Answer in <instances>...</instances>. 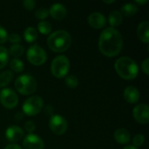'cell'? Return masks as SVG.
Here are the masks:
<instances>
[{"mask_svg":"<svg viewBox=\"0 0 149 149\" xmlns=\"http://www.w3.org/2000/svg\"><path fill=\"white\" fill-rule=\"evenodd\" d=\"M114 140L120 144H127L130 141V134L125 128H119L114 132Z\"/></svg>","mask_w":149,"mask_h":149,"instance_id":"e0dca14e","label":"cell"},{"mask_svg":"<svg viewBox=\"0 0 149 149\" xmlns=\"http://www.w3.org/2000/svg\"><path fill=\"white\" fill-rule=\"evenodd\" d=\"M114 68L119 76L127 80L134 79L139 73V68L136 62L128 57L118 58L115 62Z\"/></svg>","mask_w":149,"mask_h":149,"instance_id":"7a4b0ae2","label":"cell"},{"mask_svg":"<svg viewBox=\"0 0 149 149\" xmlns=\"http://www.w3.org/2000/svg\"><path fill=\"white\" fill-rule=\"evenodd\" d=\"M48 16H49V10L45 7L38 8L35 12V17L38 19H40V20H44Z\"/></svg>","mask_w":149,"mask_h":149,"instance_id":"4316f807","label":"cell"},{"mask_svg":"<svg viewBox=\"0 0 149 149\" xmlns=\"http://www.w3.org/2000/svg\"><path fill=\"white\" fill-rule=\"evenodd\" d=\"M72 44L71 35L63 30L52 32L47 38V45L49 48L54 52H65Z\"/></svg>","mask_w":149,"mask_h":149,"instance_id":"3957f363","label":"cell"},{"mask_svg":"<svg viewBox=\"0 0 149 149\" xmlns=\"http://www.w3.org/2000/svg\"><path fill=\"white\" fill-rule=\"evenodd\" d=\"M122 21H123V17H122L121 13L118 10L112 11L108 16V22L113 27L119 26L120 24H121Z\"/></svg>","mask_w":149,"mask_h":149,"instance_id":"ac0fdd59","label":"cell"},{"mask_svg":"<svg viewBox=\"0 0 149 149\" xmlns=\"http://www.w3.org/2000/svg\"><path fill=\"white\" fill-rule=\"evenodd\" d=\"M149 23L148 21L141 22L137 28V35L141 41L145 44H148L149 41Z\"/></svg>","mask_w":149,"mask_h":149,"instance_id":"2e32d148","label":"cell"},{"mask_svg":"<svg viewBox=\"0 0 149 149\" xmlns=\"http://www.w3.org/2000/svg\"><path fill=\"white\" fill-rule=\"evenodd\" d=\"M144 141H145V137H144V135H142V134H136V135L134 137V139H133L134 147H135V148L141 147V146L143 145Z\"/></svg>","mask_w":149,"mask_h":149,"instance_id":"83f0119b","label":"cell"},{"mask_svg":"<svg viewBox=\"0 0 149 149\" xmlns=\"http://www.w3.org/2000/svg\"><path fill=\"white\" fill-rule=\"evenodd\" d=\"M9 61V52L6 48L0 46V69L3 68Z\"/></svg>","mask_w":149,"mask_h":149,"instance_id":"d4e9b609","label":"cell"},{"mask_svg":"<svg viewBox=\"0 0 149 149\" xmlns=\"http://www.w3.org/2000/svg\"><path fill=\"white\" fill-rule=\"evenodd\" d=\"M23 146L24 149H44L45 144L40 137L30 134L24 137L23 141Z\"/></svg>","mask_w":149,"mask_h":149,"instance_id":"8fae6325","label":"cell"},{"mask_svg":"<svg viewBox=\"0 0 149 149\" xmlns=\"http://www.w3.org/2000/svg\"><path fill=\"white\" fill-rule=\"evenodd\" d=\"M24 38L27 43H33L38 38V31L34 27H27L24 31Z\"/></svg>","mask_w":149,"mask_h":149,"instance_id":"ffe728a7","label":"cell"},{"mask_svg":"<svg viewBox=\"0 0 149 149\" xmlns=\"http://www.w3.org/2000/svg\"><path fill=\"white\" fill-rule=\"evenodd\" d=\"M49 15L56 20H61L66 17L67 10L61 3H54L49 10Z\"/></svg>","mask_w":149,"mask_h":149,"instance_id":"5bb4252c","label":"cell"},{"mask_svg":"<svg viewBox=\"0 0 149 149\" xmlns=\"http://www.w3.org/2000/svg\"><path fill=\"white\" fill-rule=\"evenodd\" d=\"M12 57H14L15 58H17L19 57H21L24 52V48L23 45L17 44V45H12L10 47V51L8 52Z\"/></svg>","mask_w":149,"mask_h":149,"instance_id":"7402d4cb","label":"cell"},{"mask_svg":"<svg viewBox=\"0 0 149 149\" xmlns=\"http://www.w3.org/2000/svg\"><path fill=\"white\" fill-rule=\"evenodd\" d=\"M122 47L123 38L119 31L109 27L101 32L99 38V49L103 55L109 58L117 56Z\"/></svg>","mask_w":149,"mask_h":149,"instance_id":"6da1fadb","label":"cell"},{"mask_svg":"<svg viewBox=\"0 0 149 149\" xmlns=\"http://www.w3.org/2000/svg\"><path fill=\"white\" fill-rule=\"evenodd\" d=\"M141 68H142V71L145 74L148 75L149 74V58H146L142 64H141Z\"/></svg>","mask_w":149,"mask_h":149,"instance_id":"d6a6232c","label":"cell"},{"mask_svg":"<svg viewBox=\"0 0 149 149\" xmlns=\"http://www.w3.org/2000/svg\"><path fill=\"white\" fill-rule=\"evenodd\" d=\"M134 120L140 124H148L149 122V107L147 104L137 105L133 110Z\"/></svg>","mask_w":149,"mask_h":149,"instance_id":"30bf717a","label":"cell"},{"mask_svg":"<svg viewBox=\"0 0 149 149\" xmlns=\"http://www.w3.org/2000/svg\"><path fill=\"white\" fill-rule=\"evenodd\" d=\"M8 39L10 40V43H12L14 45H17V44H18L21 41V38H20V36L17 33H11V34H10L8 36Z\"/></svg>","mask_w":149,"mask_h":149,"instance_id":"f1b7e54d","label":"cell"},{"mask_svg":"<svg viewBox=\"0 0 149 149\" xmlns=\"http://www.w3.org/2000/svg\"><path fill=\"white\" fill-rule=\"evenodd\" d=\"M22 3H23V6H24L27 10H33L34 7H35V4H36L35 1H33V0H24V1H23Z\"/></svg>","mask_w":149,"mask_h":149,"instance_id":"f546056e","label":"cell"},{"mask_svg":"<svg viewBox=\"0 0 149 149\" xmlns=\"http://www.w3.org/2000/svg\"><path fill=\"white\" fill-rule=\"evenodd\" d=\"M123 149H138L137 148H135V147H134V146H127V147H125Z\"/></svg>","mask_w":149,"mask_h":149,"instance_id":"d590c367","label":"cell"},{"mask_svg":"<svg viewBox=\"0 0 149 149\" xmlns=\"http://www.w3.org/2000/svg\"><path fill=\"white\" fill-rule=\"evenodd\" d=\"M65 83L69 88H75L79 85V80L75 75H70L65 78Z\"/></svg>","mask_w":149,"mask_h":149,"instance_id":"484cf974","label":"cell"},{"mask_svg":"<svg viewBox=\"0 0 149 149\" xmlns=\"http://www.w3.org/2000/svg\"><path fill=\"white\" fill-rule=\"evenodd\" d=\"M0 102L3 107L12 109L17 106L18 97L12 89L4 88L0 93Z\"/></svg>","mask_w":149,"mask_h":149,"instance_id":"ba28073f","label":"cell"},{"mask_svg":"<svg viewBox=\"0 0 149 149\" xmlns=\"http://www.w3.org/2000/svg\"><path fill=\"white\" fill-rule=\"evenodd\" d=\"M135 3H139V4H145V3H148V0H144V1H139V0H137V1H135Z\"/></svg>","mask_w":149,"mask_h":149,"instance_id":"e575fe53","label":"cell"},{"mask_svg":"<svg viewBox=\"0 0 149 149\" xmlns=\"http://www.w3.org/2000/svg\"><path fill=\"white\" fill-rule=\"evenodd\" d=\"M44 107V101L43 99L40 96H32L29 99H27L23 107V112L28 116H34L40 113Z\"/></svg>","mask_w":149,"mask_h":149,"instance_id":"52a82bcc","label":"cell"},{"mask_svg":"<svg viewBox=\"0 0 149 149\" xmlns=\"http://www.w3.org/2000/svg\"><path fill=\"white\" fill-rule=\"evenodd\" d=\"M115 1L114 0H111V1H105L104 0V3H114Z\"/></svg>","mask_w":149,"mask_h":149,"instance_id":"8d00e7d4","label":"cell"},{"mask_svg":"<svg viewBox=\"0 0 149 149\" xmlns=\"http://www.w3.org/2000/svg\"><path fill=\"white\" fill-rule=\"evenodd\" d=\"M124 99L130 104H135L140 100V92L134 86H127L124 91Z\"/></svg>","mask_w":149,"mask_h":149,"instance_id":"9a60e30c","label":"cell"},{"mask_svg":"<svg viewBox=\"0 0 149 149\" xmlns=\"http://www.w3.org/2000/svg\"><path fill=\"white\" fill-rule=\"evenodd\" d=\"M13 79V73L10 71H4L0 73V87H5Z\"/></svg>","mask_w":149,"mask_h":149,"instance_id":"44dd1931","label":"cell"},{"mask_svg":"<svg viewBox=\"0 0 149 149\" xmlns=\"http://www.w3.org/2000/svg\"><path fill=\"white\" fill-rule=\"evenodd\" d=\"M15 88L23 95H31L37 90V81L32 76L23 74L15 80Z\"/></svg>","mask_w":149,"mask_h":149,"instance_id":"277c9868","label":"cell"},{"mask_svg":"<svg viewBox=\"0 0 149 149\" xmlns=\"http://www.w3.org/2000/svg\"><path fill=\"white\" fill-rule=\"evenodd\" d=\"M4 149H22L21 147H19L18 145L17 144H10V145H7Z\"/></svg>","mask_w":149,"mask_h":149,"instance_id":"836d02e7","label":"cell"},{"mask_svg":"<svg viewBox=\"0 0 149 149\" xmlns=\"http://www.w3.org/2000/svg\"><path fill=\"white\" fill-rule=\"evenodd\" d=\"M70 69V61L67 57L64 55L57 56L52 63L51 72L52 75L58 79L65 77Z\"/></svg>","mask_w":149,"mask_h":149,"instance_id":"5b68a950","label":"cell"},{"mask_svg":"<svg viewBox=\"0 0 149 149\" xmlns=\"http://www.w3.org/2000/svg\"><path fill=\"white\" fill-rule=\"evenodd\" d=\"M24 136V132L23 130L17 126H11L10 127L7 128L6 132H5V137L6 139L12 142L13 144L18 141H20Z\"/></svg>","mask_w":149,"mask_h":149,"instance_id":"4fadbf2b","label":"cell"},{"mask_svg":"<svg viewBox=\"0 0 149 149\" xmlns=\"http://www.w3.org/2000/svg\"><path fill=\"white\" fill-rule=\"evenodd\" d=\"M27 59L33 65H42L46 61V52L39 45H34L28 48L27 50Z\"/></svg>","mask_w":149,"mask_h":149,"instance_id":"8992f818","label":"cell"},{"mask_svg":"<svg viewBox=\"0 0 149 149\" xmlns=\"http://www.w3.org/2000/svg\"><path fill=\"white\" fill-rule=\"evenodd\" d=\"M67 121L61 115H53L49 121V127L52 132L57 135L64 134L67 130Z\"/></svg>","mask_w":149,"mask_h":149,"instance_id":"9c48e42d","label":"cell"},{"mask_svg":"<svg viewBox=\"0 0 149 149\" xmlns=\"http://www.w3.org/2000/svg\"><path fill=\"white\" fill-rule=\"evenodd\" d=\"M139 10V8L134 4V3H126L124 5H122V7L120 8V13L121 15H124L126 17H132L134 16Z\"/></svg>","mask_w":149,"mask_h":149,"instance_id":"d6986e66","label":"cell"},{"mask_svg":"<svg viewBox=\"0 0 149 149\" xmlns=\"http://www.w3.org/2000/svg\"><path fill=\"white\" fill-rule=\"evenodd\" d=\"M10 67L15 72H23L24 65V63L20 59L13 58L10 61Z\"/></svg>","mask_w":149,"mask_h":149,"instance_id":"603a6c76","label":"cell"},{"mask_svg":"<svg viewBox=\"0 0 149 149\" xmlns=\"http://www.w3.org/2000/svg\"><path fill=\"white\" fill-rule=\"evenodd\" d=\"M88 23L93 28L99 30V29H102L106 26L107 18L100 12H93L89 15Z\"/></svg>","mask_w":149,"mask_h":149,"instance_id":"7c38bea8","label":"cell"},{"mask_svg":"<svg viewBox=\"0 0 149 149\" xmlns=\"http://www.w3.org/2000/svg\"><path fill=\"white\" fill-rule=\"evenodd\" d=\"M38 30L44 35H48L52 31V24L47 21H40L38 24Z\"/></svg>","mask_w":149,"mask_h":149,"instance_id":"cb8c5ba5","label":"cell"},{"mask_svg":"<svg viewBox=\"0 0 149 149\" xmlns=\"http://www.w3.org/2000/svg\"><path fill=\"white\" fill-rule=\"evenodd\" d=\"M24 128H25L26 132H28L29 134H31L32 132H34V130H35V128H36V125H35V123H34L33 121L29 120V121H27V122L24 124Z\"/></svg>","mask_w":149,"mask_h":149,"instance_id":"4dcf8cb0","label":"cell"},{"mask_svg":"<svg viewBox=\"0 0 149 149\" xmlns=\"http://www.w3.org/2000/svg\"><path fill=\"white\" fill-rule=\"evenodd\" d=\"M8 39V33L6 31V30L0 26V44H3L7 41Z\"/></svg>","mask_w":149,"mask_h":149,"instance_id":"1f68e13d","label":"cell"}]
</instances>
